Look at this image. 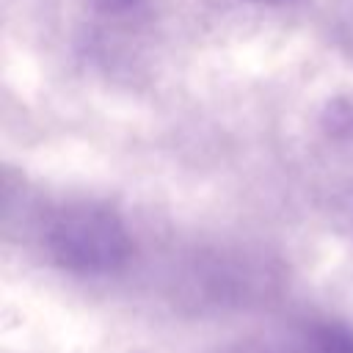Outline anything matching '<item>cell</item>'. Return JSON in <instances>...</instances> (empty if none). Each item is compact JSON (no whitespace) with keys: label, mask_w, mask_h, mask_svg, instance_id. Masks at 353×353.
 <instances>
[{"label":"cell","mask_w":353,"mask_h":353,"mask_svg":"<svg viewBox=\"0 0 353 353\" xmlns=\"http://www.w3.org/2000/svg\"><path fill=\"white\" fill-rule=\"evenodd\" d=\"M44 251L66 273L110 276L127 265L132 243L116 212L99 204H72L47 221Z\"/></svg>","instance_id":"1"},{"label":"cell","mask_w":353,"mask_h":353,"mask_svg":"<svg viewBox=\"0 0 353 353\" xmlns=\"http://www.w3.org/2000/svg\"><path fill=\"white\" fill-rule=\"evenodd\" d=\"M309 345L317 353H353V336L339 325H317L309 331Z\"/></svg>","instance_id":"2"},{"label":"cell","mask_w":353,"mask_h":353,"mask_svg":"<svg viewBox=\"0 0 353 353\" xmlns=\"http://www.w3.org/2000/svg\"><path fill=\"white\" fill-rule=\"evenodd\" d=\"M99 8H105V11H130L135 3H141V0H94Z\"/></svg>","instance_id":"3"}]
</instances>
